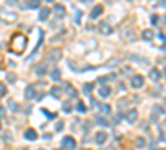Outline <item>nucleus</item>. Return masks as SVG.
<instances>
[{"label":"nucleus","mask_w":166,"mask_h":150,"mask_svg":"<svg viewBox=\"0 0 166 150\" xmlns=\"http://www.w3.org/2000/svg\"><path fill=\"white\" fill-rule=\"evenodd\" d=\"M27 37L23 35V33H15V35L12 37V50L17 53V55H20V53H23V50H25L27 47Z\"/></svg>","instance_id":"f257e3e1"},{"label":"nucleus","mask_w":166,"mask_h":150,"mask_svg":"<svg viewBox=\"0 0 166 150\" xmlns=\"http://www.w3.org/2000/svg\"><path fill=\"white\" fill-rule=\"evenodd\" d=\"M60 58H62V50H60V48H52V50H48L47 60L50 63H57Z\"/></svg>","instance_id":"f03ea898"},{"label":"nucleus","mask_w":166,"mask_h":150,"mask_svg":"<svg viewBox=\"0 0 166 150\" xmlns=\"http://www.w3.org/2000/svg\"><path fill=\"white\" fill-rule=\"evenodd\" d=\"M17 18V14L15 12H7V10H0V20L7 22V23H10Z\"/></svg>","instance_id":"7ed1b4c3"},{"label":"nucleus","mask_w":166,"mask_h":150,"mask_svg":"<svg viewBox=\"0 0 166 150\" xmlns=\"http://www.w3.org/2000/svg\"><path fill=\"white\" fill-rule=\"evenodd\" d=\"M62 145H63V149H67V150H75V147H77V142H75V139L73 137H65V139L62 140Z\"/></svg>","instance_id":"20e7f679"},{"label":"nucleus","mask_w":166,"mask_h":150,"mask_svg":"<svg viewBox=\"0 0 166 150\" xmlns=\"http://www.w3.org/2000/svg\"><path fill=\"white\" fill-rule=\"evenodd\" d=\"M98 30H100V33H101V35H110V33L113 32V28H111V25H110V23L101 22V23L98 25Z\"/></svg>","instance_id":"39448f33"},{"label":"nucleus","mask_w":166,"mask_h":150,"mask_svg":"<svg viewBox=\"0 0 166 150\" xmlns=\"http://www.w3.org/2000/svg\"><path fill=\"white\" fill-rule=\"evenodd\" d=\"M106 139H108V134H106V132H96V134H95V144L96 145H103L105 142H106Z\"/></svg>","instance_id":"423d86ee"},{"label":"nucleus","mask_w":166,"mask_h":150,"mask_svg":"<svg viewBox=\"0 0 166 150\" xmlns=\"http://www.w3.org/2000/svg\"><path fill=\"white\" fill-rule=\"evenodd\" d=\"M143 83H145V78L141 77V75H135V77H131V87H133V88H141V87H143Z\"/></svg>","instance_id":"0eeeda50"},{"label":"nucleus","mask_w":166,"mask_h":150,"mask_svg":"<svg viewBox=\"0 0 166 150\" xmlns=\"http://www.w3.org/2000/svg\"><path fill=\"white\" fill-rule=\"evenodd\" d=\"M23 139H25V140H30V142H33V140L38 139V134H37L33 129H27V130H25V134H23Z\"/></svg>","instance_id":"6e6552de"},{"label":"nucleus","mask_w":166,"mask_h":150,"mask_svg":"<svg viewBox=\"0 0 166 150\" xmlns=\"http://www.w3.org/2000/svg\"><path fill=\"white\" fill-rule=\"evenodd\" d=\"M37 97V92H35V85H28V87L25 88V98H35Z\"/></svg>","instance_id":"1a4fd4ad"},{"label":"nucleus","mask_w":166,"mask_h":150,"mask_svg":"<svg viewBox=\"0 0 166 150\" xmlns=\"http://www.w3.org/2000/svg\"><path fill=\"white\" fill-rule=\"evenodd\" d=\"M101 14H103V5H95L91 14H90V17H91V18H98Z\"/></svg>","instance_id":"9d476101"},{"label":"nucleus","mask_w":166,"mask_h":150,"mask_svg":"<svg viewBox=\"0 0 166 150\" xmlns=\"http://www.w3.org/2000/svg\"><path fill=\"white\" fill-rule=\"evenodd\" d=\"M95 122L98 125H101V127H108L110 125V120L106 119V117H103V115H96V117H95Z\"/></svg>","instance_id":"9b49d317"},{"label":"nucleus","mask_w":166,"mask_h":150,"mask_svg":"<svg viewBox=\"0 0 166 150\" xmlns=\"http://www.w3.org/2000/svg\"><path fill=\"white\" fill-rule=\"evenodd\" d=\"M136 119H138V110H130L128 114H126V120L130 122V124H133V122H136Z\"/></svg>","instance_id":"f8f14e48"},{"label":"nucleus","mask_w":166,"mask_h":150,"mask_svg":"<svg viewBox=\"0 0 166 150\" xmlns=\"http://www.w3.org/2000/svg\"><path fill=\"white\" fill-rule=\"evenodd\" d=\"M48 15H50V9L43 7V9H40V12H38V20H47Z\"/></svg>","instance_id":"ddd939ff"},{"label":"nucleus","mask_w":166,"mask_h":150,"mask_svg":"<svg viewBox=\"0 0 166 150\" xmlns=\"http://www.w3.org/2000/svg\"><path fill=\"white\" fill-rule=\"evenodd\" d=\"M150 78L153 80V82L160 80V78H161V72L158 70V68H151V70H150Z\"/></svg>","instance_id":"4468645a"},{"label":"nucleus","mask_w":166,"mask_h":150,"mask_svg":"<svg viewBox=\"0 0 166 150\" xmlns=\"http://www.w3.org/2000/svg\"><path fill=\"white\" fill-rule=\"evenodd\" d=\"M25 7L27 9H40V0H27Z\"/></svg>","instance_id":"2eb2a0df"},{"label":"nucleus","mask_w":166,"mask_h":150,"mask_svg":"<svg viewBox=\"0 0 166 150\" xmlns=\"http://www.w3.org/2000/svg\"><path fill=\"white\" fill-rule=\"evenodd\" d=\"M50 77H52L55 82H58V80L62 78V72H60V68H57V67L53 68L52 72H50Z\"/></svg>","instance_id":"dca6fc26"},{"label":"nucleus","mask_w":166,"mask_h":150,"mask_svg":"<svg viewBox=\"0 0 166 150\" xmlns=\"http://www.w3.org/2000/svg\"><path fill=\"white\" fill-rule=\"evenodd\" d=\"M110 93H111V88H110V87H105V85L98 90V95H100V97H103V98H106Z\"/></svg>","instance_id":"f3484780"},{"label":"nucleus","mask_w":166,"mask_h":150,"mask_svg":"<svg viewBox=\"0 0 166 150\" xmlns=\"http://www.w3.org/2000/svg\"><path fill=\"white\" fill-rule=\"evenodd\" d=\"M35 73L37 75H45V73H47V67H45V65H43V63H38V65H37L35 67Z\"/></svg>","instance_id":"a211bd4d"},{"label":"nucleus","mask_w":166,"mask_h":150,"mask_svg":"<svg viewBox=\"0 0 166 150\" xmlns=\"http://www.w3.org/2000/svg\"><path fill=\"white\" fill-rule=\"evenodd\" d=\"M63 88L67 90V93L70 95V97H77V90H75V88H73L70 83H65V85H63Z\"/></svg>","instance_id":"6ab92c4d"},{"label":"nucleus","mask_w":166,"mask_h":150,"mask_svg":"<svg viewBox=\"0 0 166 150\" xmlns=\"http://www.w3.org/2000/svg\"><path fill=\"white\" fill-rule=\"evenodd\" d=\"M153 37H155V33H153V30H151V28L143 30V40H153Z\"/></svg>","instance_id":"aec40b11"},{"label":"nucleus","mask_w":166,"mask_h":150,"mask_svg":"<svg viewBox=\"0 0 166 150\" xmlns=\"http://www.w3.org/2000/svg\"><path fill=\"white\" fill-rule=\"evenodd\" d=\"M123 37H124V40H135V32L130 30V28H126V30L123 32Z\"/></svg>","instance_id":"412c9836"},{"label":"nucleus","mask_w":166,"mask_h":150,"mask_svg":"<svg viewBox=\"0 0 166 150\" xmlns=\"http://www.w3.org/2000/svg\"><path fill=\"white\" fill-rule=\"evenodd\" d=\"M53 10H55V14H57L58 17H63V15H65V12H67L63 5H55V9H53Z\"/></svg>","instance_id":"4be33fe9"},{"label":"nucleus","mask_w":166,"mask_h":150,"mask_svg":"<svg viewBox=\"0 0 166 150\" xmlns=\"http://www.w3.org/2000/svg\"><path fill=\"white\" fill-rule=\"evenodd\" d=\"M75 109H77L78 114H85V112H87V107H85L83 102H77V107H75Z\"/></svg>","instance_id":"5701e85b"},{"label":"nucleus","mask_w":166,"mask_h":150,"mask_svg":"<svg viewBox=\"0 0 166 150\" xmlns=\"http://www.w3.org/2000/svg\"><path fill=\"white\" fill-rule=\"evenodd\" d=\"M91 90H93V83H85V85H83V93H85V95H90Z\"/></svg>","instance_id":"b1692460"},{"label":"nucleus","mask_w":166,"mask_h":150,"mask_svg":"<svg viewBox=\"0 0 166 150\" xmlns=\"http://www.w3.org/2000/svg\"><path fill=\"white\" fill-rule=\"evenodd\" d=\"M8 109L13 110V112H18V110H20V107H18V104H17V102H13V100H8Z\"/></svg>","instance_id":"393cba45"},{"label":"nucleus","mask_w":166,"mask_h":150,"mask_svg":"<svg viewBox=\"0 0 166 150\" xmlns=\"http://www.w3.org/2000/svg\"><path fill=\"white\" fill-rule=\"evenodd\" d=\"M100 110H101L103 114H106V115H108L110 112H111V107H110L108 104H101V105H100Z\"/></svg>","instance_id":"a878e982"},{"label":"nucleus","mask_w":166,"mask_h":150,"mask_svg":"<svg viewBox=\"0 0 166 150\" xmlns=\"http://www.w3.org/2000/svg\"><path fill=\"white\" fill-rule=\"evenodd\" d=\"M116 65H120V60H118V58H111V60H108V62H106V67H116Z\"/></svg>","instance_id":"bb28decb"},{"label":"nucleus","mask_w":166,"mask_h":150,"mask_svg":"<svg viewBox=\"0 0 166 150\" xmlns=\"http://www.w3.org/2000/svg\"><path fill=\"white\" fill-rule=\"evenodd\" d=\"M145 145H146V140L143 139V137H138V139H136V147H140V149H143Z\"/></svg>","instance_id":"cd10ccee"},{"label":"nucleus","mask_w":166,"mask_h":150,"mask_svg":"<svg viewBox=\"0 0 166 150\" xmlns=\"http://www.w3.org/2000/svg\"><path fill=\"white\" fill-rule=\"evenodd\" d=\"M50 92H52V95H53V97H60V95H62V88L53 87L52 90H50Z\"/></svg>","instance_id":"c85d7f7f"},{"label":"nucleus","mask_w":166,"mask_h":150,"mask_svg":"<svg viewBox=\"0 0 166 150\" xmlns=\"http://www.w3.org/2000/svg\"><path fill=\"white\" fill-rule=\"evenodd\" d=\"M42 114H43V115H47V117H48L50 120L57 119V114H50V112H48V110H45V109H42Z\"/></svg>","instance_id":"c756f323"},{"label":"nucleus","mask_w":166,"mask_h":150,"mask_svg":"<svg viewBox=\"0 0 166 150\" xmlns=\"http://www.w3.org/2000/svg\"><path fill=\"white\" fill-rule=\"evenodd\" d=\"M156 114L163 115V114H165V109H163V107H158V105H156L155 109H153V115H156Z\"/></svg>","instance_id":"7c9ffc66"},{"label":"nucleus","mask_w":166,"mask_h":150,"mask_svg":"<svg viewBox=\"0 0 166 150\" xmlns=\"http://www.w3.org/2000/svg\"><path fill=\"white\" fill-rule=\"evenodd\" d=\"M7 95V87L4 83H0V98H4Z\"/></svg>","instance_id":"2f4dec72"},{"label":"nucleus","mask_w":166,"mask_h":150,"mask_svg":"<svg viewBox=\"0 0 166 150\" xmlns=\"http://www.w3.org/2000/svg\"><path fill=\"white\" fill-rule=\"evenodd\" d=\"M126 104H128V98H121V100L118 102V109H120V110L124 109V107H126Z\"/></svg>","instance_id":"473e14b6"},{"label":"nucleus","mask_w":166,"mask_h":150,"mask_svg":"<svg viewBox=\"0 0 166 150\" xmlns=\"http://www.w3.org/2000/svg\"><path fill=\"white\" fill-rule=\"evenodd\" d=\"M62 110H63V112H65V114H70V112H72V105H70V104H68V102H67V104H63Z\"/></svg>","instance_id":"72a5a7b5"},{"label":"nucleus","mask_w":166,"mask_h":150,"mask_svg":"<svg viewBox=\"0 0 166 150\" xmlns=\"http://www.w3.org/2000/svg\"><path fill=\"white\" fill-rule=\"evenodd\" d=\"M108 80H110V77H105V75H103V77H98V82L100 83H106Z\"/></svg>","instance_id":"f704fd0d"},{"label":"nucleus","mask_w":166,"mask_h":150,"mask_svg":"<svg viewBox=\"0 0 166 150\" xmlns=\"http://www.w3.org/2000/svg\"><path fill=\"white\" fill-rule=\"evenodd\" d=\"M7 78H8V82H10V83H13L17 80V77H15V75H12V73H8V75H7Z\"/></svg>","instance_id":"c9c22d12"},{"label":"nucleus","mask_w":166,"mask_h":150,"mask_svg":"<svg viewBox=\"0 0 166 150\" xmlns=\"http://www.w3.org/2000/svg\"><path fill=\"white\" fill-rule=\"evenodd\" d=\"M62 129H63V122H58V124H57V127H55V130H57V132H60Z\"/></svg>","instance_id":"e433bc0d"},{"label":"nucleus","mask_w":166,"mask_h":150,"mask_svg":"<svg viewBox=\"0 0 166 150\" xmlns=\"http://www.w3.org/2000/svg\"><path fill=\"white\" fill-rule=\"evenodd\" d=\"M158 38H160V42H163V43H166V37L163 35V33H160V37H158Z\"/></svg>","instance_id":"4c0bfd02"},{"label":"nucleus","mask_w":166,"mask_h":150,"mask_svg":"<svg viewBox=\"0 0 166 150\" xmlns=\"http://www.w3.org/2000/svg\"><path fill=\"white\" fill-rule=\"evenodd\" d=\"M158 22V15H153L151 17V23H156Z\"/></svg>","instance_id":"58836bf2"},{"label":"nucleus","mask_w":166,"mask_h":150,"mask_svg":"<svg viewBox=\"0 0 166 150\" xmlns=\"http://www.w3.org/2000/svg\"><path fill=\"white\" fill-rule=\"evenodd\" d=\"M91 107H98V102H96L95 98H91Z\"/></svg>","instance_id":"ea45409f"},{"label":"nucleus","mask_w":166,"mask_h":150,"mask_svg":"<svg viewBox=\"0 0 166 150\" xmlns=\"http://www.w3.org/2000/svg\"><path fill=\"white\" fill-rule=\"evenodd\" d=\"M4 115H5V109H4V107H0V117H4Z\"/></svg>","instance_id":"a19ab883"},{"label":"nucleus","mask_w":166,"mask_h":150,"mask_svg":"<svg viewBox=\"0 0 166 150\" xmlns=\"http://www.w3.org/2000/svg\"><path fill=\"white\" fill-rule=\"evenodd\" d=\"M160 5H161V7H165V9H166V0H160Z\"/></svg>","instance_id":"79ce46f5"},{"label":"nucleus","mask_w":166,"mask_h":150,"mask_svg":"<svg viewBox=\"0 0 166 150\" xmlns=\"http://www.w3.org/2000/svg\"><path fill=\"white\" fill-rule=\"evenodd\" d=\"M8 4H10V5H17L18 2H17V0H8Z\"/></svg>","instance_id":"37998d69"},{"label":"nucleus","mask_w":166,"mask_h":150,"mask_svg":"<svg viewBox=\"0 0 166 150\" xmlns=\"http://www.w3.org/2000/svg\"><path fill=\"white\" fill-rule=\"evenodd\" d=\"M161 50H163V52H166V43H163V47H161Z\"/></svg>","instance_id":"c03bdc74"},{"label":"nucleus","mask_w":166,"mask_h":150,"mask_svg":"<svg viewBox=\"0 0 166 150\" xmlns=\"http://www.w3.org/2000/svg\"><path fill=\"white\" fill-rule=\"evenodd\" d=\"M80 150H91V149H80Z\"/></svg>","instance_id":"a18cd8bd"},{"label":"nucleus","mask_w":166,"mask_h":150,"mask_svg":"<svg viewBox=\"0 0 166 150\" xmlns=\"http://www.w3.org/2000/svg\"><path fill=\"white\" fill-rule=\"evenodd\" d=\"M53 150H63V149H53Z\"/></svg>","instance_id":"49530a36"},{"label":"nucleus","mask_w":166,"mask_h":150,"mask_svg":"<svg viewBox=\"0 0 166 150\" xmlns=\"http://www.w3.org/2000/svg\"><path fill=\"white\" fill-rule=\"evenodd\" d=\"M0 130H2V124H0Z\"/></svg>","instance_id":"de8ad7c7"},{"label":"nucleus","mask_w":166,"mask_h":150,"mask_svg":"<svg viewBox=\"0 0 166 150\" xmlns=\"http://www.w3.org/2000/svg\"><path fill=\"white\" fill-rule=\"evenodd\" d=\"M47 2H53V0H47Z\"/></svg>","instance_id":"09e8293b"},{"label":"nucleus","mask_w":166,"mask_h":150,"mask_svg":"<svg viewBox=\"0 0 166 150\" xmlns=\"http://www.w3.org/2000/svg\"><path fill=\"white\" fill-rule=\"evenodd\" d=\"M5 150H10V149H8V147H7V149H5Z\"/></svg>","instance_id":"8fccbe9b"},{"label":"nucleus","mask_w":166,"mask_h":150,"mask_svg":"<svg viewBox=\"0 0 166 150\" xmlns=\"http://www.w3.org/2000/svg\"><path fill=\"white\" fill-rule=\"evenodd\" d=\"M165 125H166V120H165Z\"/></svg>","instance_id":"3c124183"},{"label":"nucleus","mask_w":166,"mask_h":150,"mask_svg":"<svg viewBox=\"0 0 166 150\" xmlns=\"http://www.w3.org/2000/svg\"><path fill=\"white\" fill-rule=\"evenodd\" d=\"M0 60H2V57H0Z\"/></svg>","instance_id":"603ef678"},{"label":"nucleus","mask_w":166,"mask_h":150,"mask_svg":"<svg viewBox=\"0 0 166 150\" xmlns=\"http://www.w3.org/2000/svg\"><path fill=\"white\" fill-rule=\"evenodd\" d=\"M128 2H131V0H128Z\"/></svg>","instance_id":"864d4df0"},{"label":"nucleus","mask_w":166,"mask_h":150,"mask_svg":"<svg viewBox=\"0 0 166 150\" xmlns=\"http://www.w3.org/2000/svg\"><path fill=\"white\" fill-rule=\"evenodd\" d=\"M165 102H166V98H165Z\"/></svg>","instance_id":"5fc2aeb1"},{"label":"nucleus","mask_w":166,"mask_h":150,"mask_svg":"<svg viewBox=\"0 0 166 150\" xmlns=\"http://www.w3.org/2000/svg\"><path fill=\"white\" fill-rule=\"evenodd\" d=\"M40 150H43V149H40Z\"/></svg>","instance_id":"6e6d98bb"}]
</instances>
